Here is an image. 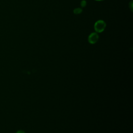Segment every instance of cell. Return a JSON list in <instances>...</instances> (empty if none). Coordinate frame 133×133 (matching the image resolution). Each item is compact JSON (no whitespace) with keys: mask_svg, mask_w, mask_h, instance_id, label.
Segmentation results:
<instances>
[{"mask_svg":"<svg viewBox=\"0 0 133 133\" xmlns=\"http://www.w3.org/2000/svg\"><path fill=\"white\" fill-rule=\"evenodd\" d=\"M96 1H102V0H96Z\"/></svg>","mask_w":133,"mask_h":133,"instance_id":"52a82bcc","label":"cell"},{"mask_svg":"<svg viewBox=\"0 0 133 133\" xmlns=\"http://www.w3.org/2000/svg\"><path fill=\"white\" fill-rule=\"evenodd\" d=\"M16 133H24V132L23 130H18Z\"/></svg>","mask_w":133,"mask_h":133,"instance_id":"8992f818","label":"cell"},{"mask_svg":"<svg viewBox=\"0 0 133 133\" xmlns=\"http://www.w3.org/2000/svg\"><path fill=\"white\" fill-rule=\"evenodd\" d=\"M106 27L105 22L102 20H99L96 21L94 25V29L97 33L103 32Z\"/></svg>","mask_w":133,"mask_h":133,"instance_id":"6da1fadb","label":"cell"},{"mask_svg":"<svg viewBox=\"0 0 133 133\" xmlns=\"http://www.w3.org/2000/svg\"><path fill=\"white\" fill-rule=\"evenodd\" d=\"M86 4H87V2L85 0H83L81 2V6L82 7H85L86 6Z\"/></svg>","mask_w":133,"mask_h":133,"instance_id":"277c9868","label":"cell"},{"mask_svg":"<svg viewBox=\"0 0 133 133\" xmlns=\"http://www.w3.org/2000/svg\"><path fill=\"white\" fill-rule=\"evenodd\" d=\"M99 35L96 32L91 33L88 36V42L89 43L91 44H95L98 41Z\"/></svg>","mask_w":133,"mask_h":133,"instance_id":"7a4b0ae2","label":"cell"},{"mask_svg":"<svg viewBox=\"0 0 133 133\" xmlns=\"http://www.w3.org/2000/svg\"><path fill=\"white\" fill-rule=\"evenodd\" d=\"M83 10L82 8H75L73 10V12L74 14H76V15H78V14H80L82 12Z\"/></svg>","mask_w":133,"mask_h":133,"instance_id":"3957f363","label":"cell"},{"mask_svg":"<svg viewBox=\"0 0 133 133\" xmlns=\"http://www.w3.org/2000/svg\"><path fill=\"white\" fill-rule=\"evenodd\" d=\"M129 7H130V10H131V11H132V1H131L130 2V3H129Z\"/></svg>","mask_w":133,"mask_h":133,"instance_id":"5b68a950","label":"cell"}]
</instances>
